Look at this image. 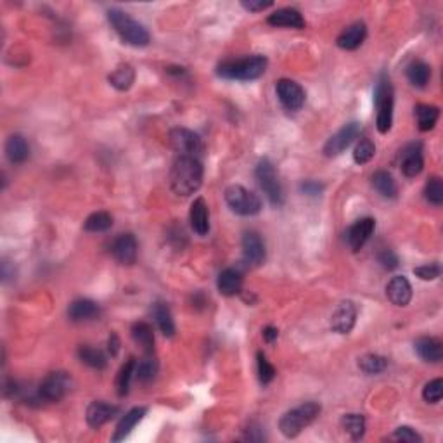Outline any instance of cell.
<instances>
[{
	"label": "cell",
	"instance_id": "obj_30",
	"mask_svg": "<svg viewBox=\"0 0 443 443\" xmlns=\"http://www.w3.org/2000/svg\"><path fill=\"white\" fill-rule=\"evenodd\" d=\"M405 73H407L408 81H411L414 87L424 88L426 85H428L429 78H431V66H429L428 63H424V61L415 59L408 64Z\"/></svg>",
	"mask_w": 443,
	"mask_h": 443
},
{
	"label": "cell",
	"instance_id": "obj_24",
	"mask_svg": "<svg viewBox=\"0 0 443 443\" xmlns=\"http://www.w3.org/2000/svg\"><path fill=\"white\" fill-rule=\"evenodd\" d=\"M99 313H101V308L97 303L88 298L75 299L68 308V317L73 322H88V320L97 319Z\"/></svg>",
	"mask_w": 443,
	"mask_h": 443
},
{
	"label": "cell",
	"instance_id": "obj_2",
	"mask_svg": "<svg viewBox=\"0 0 443 443\" xmlns=\"http://www.w3.org/2000/svg\"><path fill=\"white\" fill-rule=\"evenodd\" d=\"M267 57L255 54V56L243 57V59L236 61H224L218 66L217 73L218 77L227 78V80H241V81H251L260 78L262 75L267 71Z\"/></svg>",
	"mask_w": 443,
	"mask_h": 443
},
{
	"label": "cell",
	"instance_id": "obj_3",
	"mask_svg": "<svg viewBox=\"0 0 443 443\" xmlns=\"http://www.w3.org/2000/svg\"><path fill=\"white\" fill-rule=\"evenodd\" d=\"M108 19L111 23V26L115 28V32L120 35V39L125 43L132 47H146L151 42V35L148 30L141 25L139 21H135L134 18L127 14V12L120 11V9H109Z\"/></svg>",
	"mask_w": 443,
	"mask_h": 443
},
{
	"label": "cell",
	"instance_id": "obj_25",
	"mask_svg": "<svg viewBox=\"0 0 443 443\" xmlns=\"http://www.w3.org/2000/svg\"><path fill=\"white\" fill-rule=\"evenodd\" d=\"M217 288L220 295L224 296H236L243 289V275L236 268H226L222 270L217 279Z\"/></svg>",
	"mask_w": 443,
	"mask_h": 443
},
{
	"label": "cell",
	"instance_id": "obj_32",
	"mask_svg": "<svg viewBox=\"0 0 443 443\" xmlns=\"http://www.w3.org/2000/svg\"><path fill=\"white\" fill-rule=\"evenodd\" d=\"M415 118H417V127L421 132H429L435 128L436 121L440 118V109L431 104H417L415 106Z\"/></svg>",
	"mask_w": 443,
	"mask_h": 443
},
{
	"label": "cell",
	"instance_id": "obj_5",
	"mask_svg": "<svg viewBox=\"0 0 443 443\" xmlns=\"http://www.w3.org/2000/svg\"><path fill=\"white\" fill-rule=\"evenodd\" d=\"M374 104H376V128L380 134H388L393 125V106H395V92L391 85L390 77L386 73H381L377 80L376 92H374Z\"/></svg>",
	"mask_w": 443,
	"mask_h": 443
},
{
	"label": "cell",
	"instance_id": "obj_8",
	"mask_svg": "<svg viewBox=\"0 0 443 443\" xmlns=\"http://www.w3.org/2000/svg\"><path fill=\"white\" fill-rule=\"evenodd\" d=\"M71 377L68 373L57 371V373L47 374L39 386V398L46 402H61L70 391Z\"/></svg>",
	"mask_w": 443,
	"mask_h": 443
},
{
	"label": "cell",
	"instance_id": "obj_44",
	"mask_svg": "<svg viewBox=\"0 0 443 443\" xmlns=\"http://www.w3.org/2000/svg\"><path fill=\"white\" fill-rule=\"evenodd\" d=\"M414 274L417 275L422 281H435V279L440 277L442 274V268H440L438 264H429V265H421V267L414 268Z\"/></svg>",
	"mask_w": 443,
	"mask_h": 443
},
{
	"label": "cell",
	"instance_id": "obj_29",
	"mask_svg": "<svg viewBox=\"0 0 443 443\" xmlns=\"http://www.w3.org/2000/svg\"><path fill=\"white\" fill-rule=\"evenodd\" d=\"M373 187L386 199H395L398 194L397 182H395L393 175L386 170H380L373 175Z\"/></svg>",
	"mask_w": 443,
	"mask_h": 443
},
{
	"label": "cell",
	"instance_id": "obj_20",
	"mask_svg": "<svg viewBox=\"0 0 443 443\" xmlns=\"http://www.w3.org/2000/svg\"><path fill=\"white\" fill-rule=\"evenodd\" d=\"M366 37H367L366 25H364L362 21H357L339 33V37L336 39V46L343 50H355L362 46Z\"/></svg>",
	"mask_w": 443,
	"mask_h": 443
},
{
	"label": "cell",
	"instance_id": "obj_33",
	"mask_svg": "<svg viewBox=\"0 0 443 443\" xmlns=\"http://www.w3.org/2000/svg\"><path fill=\"white\" fill-rule=\"evenodd\" d=\"M78 359H80L81 364L97 371L106 369V366H108V359H106L104 353L99 348H92L88 345H83L78 348Z\"/></svg>",
	"mask_w": 443,
	"mask_h": 443
},
{
	"label": "cell",
	"instance_id": "obj_45",
	"mask_svg": "<svg viewBox=\"0 0 443 443\" xmlns=\"http://www.w3.org/2000/svg\"><path fill=\"white\" fill-rule=\"evenodd\" d=\"M377 262H380L381 267H383L384 270H395V268H398V265H400L395 251L388 250V248L377 253Z\"/></svg>",
	"mask_w": 443,
	"mask_h": 443
},
{
	"label": "cell",
	"instance_id": "obj_41",
	"mask_svg": "<svg viewBox=\"0 0 443 443\" xmlns=\"http://www.w3.org/2000/svg\"><path fill=\"white\" fill-rule=\"evenodd\" d=\"M443 397V380L436 377V380L429 381L424 388H422V398L428 404H438Z\"/></svg>",
	"mask_w": 443,
	"mask_h": 443
},
{
	"label": "cell",
	"instance_id": "obj_22",
	"mask_svg": "<svg viewBox=\"0 0 443 443\" xmlns=\"http://www.w3.org/2000/svg\"><path fill=\"white\" fill-rule=\"evenodd\" d=\"M414 350L424 362L438 364L443 359V345L438 338L422 336V338L415 339Z\"/></svg>",
	"mask_w": 443,
	"mask_h": 443
},
{
	"label": "cell",
	"instance_id": "obj_14",
	"mask_svg": "<svg viewBox=\"0 0 443 443\" xmlns=\"http://www.w3.org/2000/svg\"><path fill=\"white\" fill-rule=\"evenodd\" d=\"M374 229H376V220L371 217L360 218L353 224L352 227L346 233V241H348V246L352 248V251H360L364 246H366L367 241L373 236Z\"/></svg>",
	"mask_w": 443,
	"mask_h": 443
},
{
	"label": "cell",
	"instance_id": "obj_31",
	"mask_svg": "<svg viewBox=\"0 0 443 443\" xmlns=\"http://www.w3.org/2000/svg\"><path fill=\"white\" fill-rule=\"evenodd\" d=\"M108 80H109V83L117 88V90L125 92V90H128L132 85H134L135 70L130 66V64L124 63V64H120V66H118L113 73L109 75Z\"/></svg>",
	"mask_w": 443,
	"mask_h": 443
},
{
	"label": "cell",
	"instance_id": "obj_9",
	"mask_svg": "<svg viewBox=\"0 0 443 443\" xmlns=\"http://www.w3.org/2000/svg\"><path fill=\"white\" fill-rule=\"evenodd\" d=\"M170 144L179 152V156H193V158H199L203 152V141L196 132L189 130V128L177 127L170 132Z\"/></svg>",
	"mask_w": 443,
	"mask_h": 443
},
{
	"label": "cell",
	"instance_id": "obj_35",
	"mask_svg": "<svg viewBox=\"0 0 443 443\" xmlns=\"http://www.w3.org/2000/svg\"><path fill=\"white\" fill-rule=\"evenodd\" d=\"M342 426L352 440H362L366 435V417L362 414H345Z\"/></svg>",
	"mask_w": 443,
	"mask_h": 443
},
{
	"label": "cell",
	"instance_id": "obj_10",
	"mask_svg": "<svg viewBox=\"0 0 443 443\" xmlns=\"http://www.w3.org/2000/svg\"><path fill=\"white\" fill-rule=\"evenodd\" d=\"M359 134H360V124H357V121L343 125V127L326 142V146H324L322 149L324 156H327V158H335V156H339L342 152H345L346 149L352 146V142L359 137Z\"/></svg>",
	"mask_w": 443,
	"mask_h": 443
},
{
	"label": "cell",
	"instance_id": "obj_12",
	"mask_svg": "<svg viewBox=\"0 0 443 443\" xmlns=\"http://www.w3.org/2000/svg\"><path fill=\"white\" fill-rule=\"evenodd\" d=\"M357 322V306L355 303L345 299L338 305L333 317H331V327L338 333V335H350Z\"/></svg>",
	"mask_w": 443,
	"mask_h": 443
},
{
	"label": "cell",
	"instance_id": "obj_21",
	"mask_svg": "<svg viewBox=\"0 0 443 443\" xmlns=\"http://www.w3.org/2000/svg\"><path fill=\"white\" fill-rule=\"evenodd\" d=\"M189 222L194 233L197 236H206L210 233V215H208L206 201L203 197L194 199V203L190 204L189 211Z\"/></svg>",
	"mask_w": 443,
	"mask_h": 443
},
{
	"label": "cell",
	"instance_id": "obj_7",
	"mask_svg": "<svg viewBox=\"0 0 443 443\" xmlns=\"http://www.w3.org/2000/svg\"><path fill=\"white\" fill-rule=\"evenodd\" d=\"M226 203L241 217H253L262 210L260 197L243 186H229L226 189Z\"/></svg>",
	"mask_w": 443,
	"mask_h": 443
},
{
	"label": "cell",
	"instance_id": "obj_23",
	"mask_svg": "<svg viewBox=\"0 0 443 443\" xmlns=\"http://www.w3.org/2000/svg\"><path fill=\"white\" fill-rule=\"evenodd\" d=\"M148 414V408L146 407H134L132 411H128L127 414L124 415V417L120 419V422H118L117 429H115V435L113 438H111V442H124L125 438H127L128 435H130L132 431H134L135 426L139 424V422L144 419V415Z\"/></svg>",
	"mask_w": 443,
	"mask_h": 443
},
{
	"label": "cell",
	"instance_id": "obj_1",
	"mask_svg": "<svg viewBox=\"0 0 443 443\" xmlns=\"http://www.w3.org/2000/svg\"><path fill=\"white\" fill-rule=\"evenodd\" d=\"M203 184V165L199 158L177 156L170 172V186L177 196H193Z\"/></svg>",
	"mask_w": 443,
	"mask_h": 443
},
{
	"label": "cell",
	"instance_id": "obj_36",
	"mask_svg": "<svg viewBox=\"0 0 443 443\" xmlns=\"http://www.w3.org/2000/svg\"><path fill=\"white\" fill-rule=\"evenodd\" d=\"M111 227H113V217L108 211H95L83 224V229L87 233H106Z\"/></svg>",
	"mask_w": 443,
	"mask_h": 443
},
{
	"label": "cell",
	"instance_id": "obj_47",
	"mask_svg": "<svg viewBox=\"0 0 443 443\" xmlns=\"http://www.w3.org/2000/svg\"><path fill=\"white\" fill-rule=\"evenodd\" d=\"M299 190H302L303 194H306V196H319L324 190V186L315 182V180H305V182L299 186Z\"/></svg>",
	"mask_w": 443,
	"mask_h": 443
},
{
	"label": "cell",
	"instance_id": "obj_37",
	"mask_svg": "<svg viewBox=\"0 0 443 443\" xmlns=\"http://www.w3.org/2000/svg\"><path fill=\"white\" fill-rule=\"evenodd\" d=\"M135 359L132 357V359H128L127 362L121 366L120 373H118L117 376V391L120 397H125V395H128V391H130V381L132 377H134L135 374Z\"/></svg>",
	"mask_w": 443,
	"mask_h": 443
},
{
	"label": "cell",
	"instance_id": "obj_19",
	"mask_svg": "<svg viewBox=\"0 0 443 443\" xmlns=\"http://www.w3.org/2000/svg\"><path fill=\"white\" fill-rule=\"evenodd\" d=\"M267 23L275 28H295L303 30L305 28V19H303L302 12L295 8H282L272 12L267 18Z\"/></svg>",
	"mask_w": 443,
	"mask_h": 443
},
{
	"label": "cell",
	"instance_id": "obj_34",
	"mask_svg": "<svg viewBox=\"0 0 443 443\" xmlns=\"http://www.w3.org/2000/svg\"><path fill=\"white\" fill-rule=\"evenodd\" d=\"M158 360L152 355H146L141 362L135 364V377L139 383L149 384L155 381L156 374H158Z\"/></svg>",
	"mask_w": 443,
	"mask_h": 443
},
{
	"label": "cell",
	"instance_id": "obj_11",
	"mask_svg": "<svg viewBox=\"0 0 443 443\" xmlns=\"http://www.w3.org/2000/svg\"><path fill=\"white\" fill-rule=\"evenodd\" d=\"M275 92L277 97L281 101V104L284 106L288 111H299L305 104V90L299 83H296L295 80H288V78H281L275 85Z\"/></svg>",
	"mask_w": 443,
	"mask_h": 443
},
{
	"label": "cell",
	"instance_id": "obj_42",
	"mask_svg": "<svg viewBox=\"0 0 443 443\" xmlns=\"http://www.w3.org/2000/svg\"><path fill=\"white\" fill-rule=\"evenodd\" d=\"M257 367H258V377H260L262 384L272 383V380L275 377V369L270 362L267 360L265 353H257Z\"/></svg>",
	"mask_w": 443,
	"mask_h": 443
},
{
	"label": "cell",
	"instance_id": "obj_26",
	"mask_svg": "<svg viewBox=\"0 0 443 443\" xmlns=\"http://www.w3.org/2000/svg\"><path fill=\"white\" fill-rule=\"evenodd\" d=\"M6 156L12 165H21L30 158V146L23 135L14 134L6 142Z\"/></svg>",
	"mask_w": 443,
	"mask_h": 443
},
{
	"label": "cell",
	"instance_id": "obj_39",
	"mask_svg": "<svg viewBox=\"0 0 443 443\" xmlns=\"http://www.w3.org/2000/svg\"><path fill=\"white\" fill-rule=\"evenodd\" d=\"M374 155H376L374 142L371 139H360L359 144L353 149V161L357 165H366V163H369L374 158Z\"/></svg>",
	"mask_w": 443,
	"mask_h": 443
},
{
	"label": "cell",
	"instance_id": "obj_43",
	"mask_svg": "<svg viewBox=\"0 0 443 443\" xmlns=\"http://www.w3.org/2000/svg\"><path fill=\"white\" fill-rule=\"evenodd\" d=\"M393 440H397V442H405V443H421L422 436L419 435L415 429H412L411 426H400V428L395 429Z\"/></svg>",
	"mask_w": 443,
	"mask_h": 443
},
{
	"label": "cell",
	"instance_id": "obj_15",
	"mask_svg": "<svg viewBox=\"0 0 443 443\" xmlns=\"http://www.w3.org/2000/svg\"><path fill=\"white\" fill-rule=\"evenodd\" d=\"M243 258L251 267H260V265H264L265 258H267L265 243L253 230L244 233L243 236Z\"/></svg>",
	"mask_w": 443,
	"mask_h": 443
},
{
	"label": "cell",
	"instance_id": "obj_6",
	"mask_svg": "<svg viewBox=\"0 0 443 443\" xmlns=\"http://www.w3.org/2000/svg\"><path fill=\"white\" fill-rule=\"evenodd\" d=\"M255 177L257 182L260 186V189L264 190L267 199L270 201L274 206H281L284 203V190H282L281 180H279L275 166L272 165V161L268 158H262L258 161L257 168H255Z\"/></svg>",
	"mask_w": 443,
	"mask_h": 443
},
{
	"label": "cell",
	"instance_id": "obj_27",
	"mask_svg": "<svg viewBox=\"0 0 443 443\" xmlns=\"http://www.w3.org/2000/svg\"><path fill=\"white\" fill-rule=\"evenodd\" d=\"M151 313L158 329L163 333V336H166V338L175 336V322H173V315L172 312H170V306L166 305L165 302H156L155 305H152Z\"/></svg>",
	"mask_w": 443,
	"mask_h": 443
},
{
	"label": "cell",
	"instance_id": "obj_49",
	"mask_svg": "<svg viewBox=\"0 0 443 443\" xmlns=\"http://www.w3.org/2000/svg\"><path fill=\"white\" fill-rule=\"evenodd\" d=\"M277 336H279V331L275 329V327H272V326H267L264 329V339L267 343H274L275 339H277Z\"/></svg>",
	"mask_w": 443,
	"mask_h": 443
},
{
	"label": "cell",
	"instance_id": "obj_28",
	"mask_svg": "<svg viewBox=\"0 0 443 443\" xmlns=\"http://www.w3.org/2000/svg\"><path fill=\"white\" fill-rule=\"evenodd\" d=\"M130 335L135 345L141 346L146 355H152V352H155V333L148 322H135L130 329Z\"/></svg>",
	"mask_w": 443,
	"mask_h": 443
},
{
	"label": "cell",
	"instance_id": "obj_16",
	"mask_svg": "<svg viewBox=\"0 0 443 443\" xmlns=\"http://www.w3.org/2000/svg\"><path fill=\"white\" fill-rule=\"evenodd\" d=\"M137 239H135L134 234H120L113 241V246H111V253H113V257L121 265L135 264V260H137Z\"/></svg>",
	"mask_w": 443,
	"mask_h": 443
},
{
	"label": "cell",
	"instance_id": "obj_40",
	"mask_svg": "<svg viewBox=\"0 0 443 443\" xmlns=\"http://www.w3.org/2000/svg\"><path fill=\"white\" fill-rule=\"evenodd\" d=\"M424 197L428 203H431L433 206H442L443 204V184L440 177H431L426 182L424 187Z\"/></svg>",
	"mask_w": 443,
	"mask_h": 443
},
{
	"label": "cell",
	"instance_id": "obj_18",
	"mask_svg": "<svg viewBox=\"0 0 443 443\" xmlns=\"http://www.w3.org/2000/svg\"><path fill=\"white\" fill-rule=\"evenodd\" d=\"M386 296L393 305L407 306L412 299V286L405 275H395L386 284Z\"/></svg>",
	"mask_w": 443,
	"mask_h": 443
},
{
	"label": "cell",
	"instance_id": "obj_4",
	"mask_svg": "<svg viewBox=\"0 0 443 443\" xmlns=\"http://www.w3.org/2000/svg\"><path fill=\"white\" fill-rule=\"evenodd\" d=\"M320 411L322 407L317 402H305L282 414V417L279 419V429L286 438H296L306 426H310L319 417Z\"/></svg>",
	"mask_w": 443,
	"mask_h": 443
},
{
	"label": "cell",
	"instance_id": "obj_17",
	"mask_svg": "<svg viewBox=\"0 0 443 443\" xmlns=\"http://www.w3.org/2000/svg\"><path fill=\"white\" fill-rule=\"evenodd\" d=\"M118 412H120V407H117V405L95 400L87 407V415H85V417H87V424L90 426V428L99 429L101 426H104L106 422L111 421Z\"/></svg>",
	"mask_w": 443,
	"mask_h": 443
},
{
	"label": "cell",
	"instance_id": "obj_48",
	"mask_svg": "<svg viewBox=\"0 0 443 443\" xmlns=\"http://www.w3.org/2000/svg\"><path fill=\"white\" fill-rule=\"evenodd\" d=\"M108 350H109V353H111V357H117L118 355V350H120V339H118V336L115 335V333L111 336H109Z\"/></svg>",
	"mask_w": 443,
	"mask_h": 443
},
{
	"label": "cell",
	"instance_id": "obj_46",
	"mask_svg": "<svg viewBox=\"0 0 443 443\" xmlns=\"http://www.w3.org/2000/svg\"><path fill=\"white\" fill-rule=\"evenodd\" d=\"M241 6L250 12H260V11H265V9L272 8V2L270 0H265V2L264 0H243Z\"/></svg>",
	"mask_w": 443,
	"mask_h": 443
},
{
	"label": "cell",
	"instance_id": "obj_38",
	"mask_svg": "<svg viewBox=\"0 0 443 443\" xmlns=\"http://www.w3.org/2000/svg\"><path fill=\"white\" fill-rule=\"evenodd\" d=\"M359 367L366 374H380L388 367V359L377 353H367L359 359Z\"/></svg>",
	"mask_w": 443,
	"mask_h": 443
},
{
	"label": "cell",
	"instance_id": "obj_13",
	"mask_svg": "<svg viewBox=\"0 0 443 443\" xmlns=\"http://www.w3.org/2000/svg\"><path fill=\"white\" fill-rule=\"evenodd\" d=\"M400 166L402 173L408 179H414L424 168V158H422V146L421 142H412L405 146L404 151L400 152Z\"/></svg>",
	"mask_w": 443,
	"mask_h": 443
}]
</instances>
